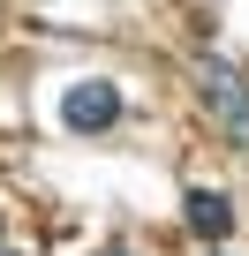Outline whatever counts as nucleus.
<instances>
[{"instance_id":"nucleus-1","label":"nucleus","mask_w":249,"mask_h":256,"mask_svg":"<svg viewBox=\"0 0 249 256\" xmlns=\"http://www.w3.org/2000/svg\"><path fill=\"white\" fill-rule=\"evenodd\" d=\"M196 90H204V106L219 113V128L249 151V76L226 68V60H196Z\"/></svg>"},{"instance_id":"nucleus-2","label":"nucleus","mask_w":249,"mask_h":256,"mask_svg":"<svg viewBox=\"0 0 249 256\" xmlns=\"http://www.w3.org/2000/svg\"><path fill=\"white\" fill-rule=\"evenodd\" d=\"M61 120L76 128V136H98V128H113V120H121V90H113V83H98V76H91V83H68Z\"/></svg>"},{"instance_id":"nucleus-3","label":"nucleus","mask_w":249,"mask_h":256,"mask_svg":"<svg viewBox=\"0 0 249 256\" xmlns=\"http://www.w3.org/2000/svg\"><path fill=\"white\" fill-rule=\"evenodd\" d=\"M181 211H189V226H196L204 241H226V234H234V204H226L219 188H189Z\"/></svg>"},{"instance_id":"nucleus-4","label":"nucleus","mask_w":249,"mask_h":256,"mask_svg":"<svg viewBox=\"0 0 249 256\" xmlns=\"http://www.w3.org/2000/svg\"><path fill=\"white\" fill-rule=\"evenodd\" d=\"M106 256H129V248H106Z\"/></svg>"},{"instance_id":"nucleus-5","label":"nucleus","mask_w":249,"mask_h":256,"mask_svg":"<svg viewBox=\"0 0 249 256\" xmlns=\"http://www.w3.org/2000/svg\"><path fill=\"white\" fill-rule=\"evenodd\" d=\"M0 256H16V248H0Z\"/></svg>"}]
</instances>
